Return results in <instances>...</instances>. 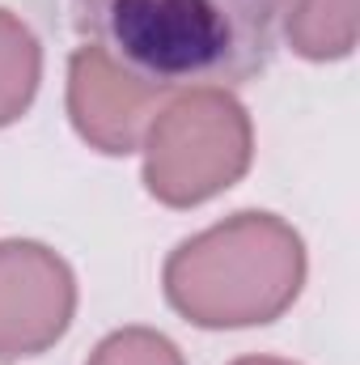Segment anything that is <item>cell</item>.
I'll return each mask as SVG.
<instances>
[{
	"instance_id": "obj_1",
	"label": "cell",
	"mask_w": 360,
	"mask_h": 365,
	"mask_svg": "<svg viewBox=\"0 0 360 365\" xmlns=\"http://www.w3.org/2000/svg\"><path fill=\"white\" fill-rule=\"evenodd\" d=\"M288 0H73L77 34L149 86L238 90L271 64Z\"/></svg>"
},
{
	"instance_id": "obj_2",
	"label": "cell",
	"mask_w": 360,
	"mask_h": 365,
	"mask_svg": "<svg viewBox=\"0 0 360 365\" xmlns=\"http://www.w3.org/2000/svg\"><path fill=\"white\" fill-rule=\"evenodd\" d=\"M305 242L275 212H233L170 251L166 302L208 331L275 323L305 284Z\"/></svg>"
},
{
	"instance_id": "obj_3",
	"label": "cell",
	"mask_w": 360,
	"mask_h": 365,
	"mask_svg": "<svg viewBox=\"0 0 360 365\" xmlns=\"http://www.w3.org/2000/svg\"><path fill=\"white\" fill-rule=\"evenodd\" d=\"M144 187L166 208H195L250 170L255 128L229 90H179L149 123Z\"/></svg>"
},
{
	"instance_id": "obj_4",
	"label": "cell",
	"mask_w": 360,
	"mask_h": 365,
	"mask_svg": "<svg viewBox=\"0 0 360 365\" xmlns=\"http://www.w3.org/2000/svg\"><path fill=\"white\" fill-rule=\"evenodd\" d=\"M77 314V276L43 242H0V365L38 357L64 340Z\"/></svg>"
},
{
	"instance_id": "obj_5",
	"label": "cell",
	"mask_w": 360,
	"mask_h": 365,
	"mask_svg": "<svg viewBox=\"0 0 360 365\" xmlns=\"http://www.w3.org/2000/svg\"><path fill=\"white\" fill-rule=\"evenodd\" d=\"M170 98V90L140 81L93 43L77 47L68 60V119L77 136L97 153H136L153 115Z\"/></svg>"
},
{
	"instance_id": "obj_6",
	"label": "cell",
	"mask_w": 360,
	"mask_h": 365,
	"mask_svg": "<svg viewBox=\"0 0 360 365\" xmlns=\"http://www.w3.org/2000/svg\"><path fill=\"white\" fill-rule=\"evenodd\" d=\"M280 34L305 60H344L356 47V0H288Z\"/></svg>"
},
{
	"instance_id": "obj_7",
	"label": "cell",
	"mask_w": 360,
	"mask_h": 365,
	"mask_svg": "<svg viewBox=\"0 0 360 365\" xmlns=\"http://www.w3.org/2000/svg\"><path fill=\"white\" fill-rule=\"evenodd\" d=\"M38 81H43V47L34 30L17 13L0 9V128L17 123L30 110Z\"/></svg>"
},
{
	"instance_id": "obj_8",
	"label": "cell",
	"mask_w": 360,
	"mask_h": 365,
	"mask_svg": "<svg viewBox=\"0 0 360 365\" xmlns=\"http://www.w3.org/2000/svg\"><path fill=\"white\" fill-rule=\"evenodd\" d=\"M85 365H186L179 344L153 327H119L110 331Z\"/></svg>"
},
{
	"instance_id": "obj_9",
	"label": "cell",
	"mask_w": 360,
	"mask_h": 365,
	"mask_svg": "<svg viewBox=\"0 0 360 365\" xmlns=\"http://www.w3.org/2000/svg\"><path fill=\"white\" fill-rule=\"evenodd\" d=\"M233 365H292V361H284V357H238Z\"/></svg>"
}]
</instances>
